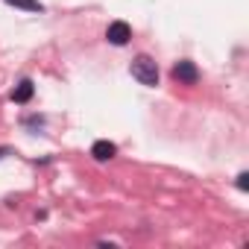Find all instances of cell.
I'll list each match as a JSON object with an SVG mask.
<instances>
[{
  "label": "cell",
  "mask_w": 249,
  "mask_h": 249,
  "mask_svg": "<svg viewBox=\"0 0 249 249\" xmlns=\"http://www.w3.org/2000/svg\"><path fill=\"white\" fill-rule=\"evenodd\" d=\"M129 71H132V76L141 85H147V88H156L159 85V65L150 56H135L132 65H129Z\"/></svg>",
  "instance_id": "cell-1"
},
{
  "label": "cell",
  "mask_w": 249,
  "mask_h": 249,
  "mask_svg": "<svg viewBox=\"0 0 249 249\" xmlns=\"http://www.w3.org/2000/svg\"><path fill=\"white\" fill-rule=\"evenodd\" d=\"M106 38H108V44L123 47V44H129V38H132V27L126 21H111L108 30H106Z\"/></svg>",
  "instance_id": "cell-2"
},
{
  "label": "cell",
  "mask_w": 249,
  "mask_h": 249,
  "mask_svg": "<svg viewBox=\"0 0 249 249\" xmlns=\"http://www.w3.org/2000/svg\"><path fill=\"white\" fill-rule=\"evenodd\" d=\"M173 79H176V82H182V85H196V82H199V71H196V65H194V62L182 59V62H176V65H173Z\"/></svg>",
  "instance_id": "cell-3"
},
{
  "label": "cell",
  "mask_w": 249,
  "mask_h": 249,
  "mask_svg": "<svg viewBox=\"0 0 249 249\" xmlns=\"http://www.w3.org/2000/svg\"><path fill=\"white\" fill-rule=\"evenodd\" d=\"M33 94H36V85H33L30 79H21V82L15 85V91H12V100L24 106V103H30V100H33Z\"/></svg>",
  "instance_id": "cell-4"
},
{
  "label": "cell",
  "mask_w": 249,
  "mask_h": 249,
  "mask_svg": "<svg viewBox=\"0 0 249 249\" xmlns=\"http://www.w3.org/2000/svg\"><path fill=\"white\" fill-rule=\"evenodd\" d=\"M114 153H117V147L111 141H94V147H91V156L97 161H108V159H114Z\"/></svg>",
  "instance_id": "cell-5"
},
{
  "label": "cell",
  "mask_w": 249,
  "mask_h": 249,
  "mask_svg": "<svg viewBox=\"0 0 249 249\" xmlns=\"http://www.w3.org/2000/svg\"><path fill=\"white\" fill-rule=\"evenodd\" d=\"M9 6H18V9H24V12H44V6L38 3V0H6Z\"/></svg>",
  "instance_id": "cell-6"
},
{
  "label": "cell",
  "mask_w": 249,
  "mask_h": 249,
  "mask_svg": "<svg viewBox=\"0 0 249 249\" xmlns=\"http://www.w3.org/2000/svg\"><path fill=\"white\" fill-rule=\"evenodd\" d=\"M237 188H240V191H249V173H240V176H237Z\"/></svg>",
  "instance_id": "cell-7"
},
{
  "label": "cell",
  "mask_w": 249,
  "mask_h": 249,
  "mask_svg": "<svg viewBox=\"0 0 249 249\" xmlns=\"http://www.w3.org/2000/svg\"><path fill=\"white\" fill-rule=\"evenodd\" d=\"M6 153H9V150H6V147H0V159H3V156H6Z\"/></svg>",
  "instance_id": "cell-8"
}]
</instances>
